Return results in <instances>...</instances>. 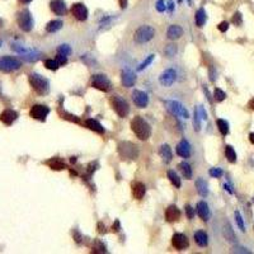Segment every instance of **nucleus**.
Instances as JSON below:
<instances>
[{"label":"nucleus","instance_id":"obj_1","mask_svg":"<svg viewBox=\"0 0 254 254\" xmlns=\"http://www.w3.org/2000/svg\"><path fill=\"white\" fill-rule=\"evenodd\" d=\"M131 128H132L133 133L136 135V137L142 140V141L148 140L151 136L150 125L148 123V121H145V119L142 117H140V116H136L131 121Z\"/></svg>","mask_w":254,"mask_h":254},{"label":"nucleus","instance_id":"obj_2","mask_svg":"<svg viewBox=\"0 0 254 254\" xmlns=\"http://www.w3.org/2000/svg\"><path fill=\"white\" fill-rule=\"evenodd\" d=\"M29 84L33 88V90L39 96H46L50 91V83L46 78H43L42 75H39L37 73H32L28 76Z\"/></svg>","mask_w":254,"mask_h":254},{"label":"nucleus","instance_id":"obj_3","mask_svg":"<svg viewBox=\"0 0 254 254\" xmlns=\"http://www.w3.org/2000/svg\"><path fill=\"white\" fill-rule=\"evenodd\" d=\"M118 154L121 155L122 159H128V160H135L139 155L137 146L128 141H122L118 144Z\"/></svg>","mask_w":254,"mask_h":254},{"label":"nucleus","instance_id":"obj_4","mask_svg":"<svg viewBox=\"0 0 254 254\" xmlns=\"http://www.w3.org/2000/svg\"><path fill=\"white\" fill-rule=\"evenodd\" d=\"M111 104L113 107L114 112L121 118H125V117L128 116V113H130V105H128L127 100L123 99L121 96H113L111 98Z\"/></svg>","mask_w":254,"mask_h":254},{"label":"nucleus","instance_id":"obj_5","mask_svg":"<svg viewBox=\"0 0 254 254\" xmlns=\"http://www.w3.org/2000/svg\"><path fill=\"white\" fill-rule=\"evenodd\" d=\"M155 34V29L150 25H141L133 34V41L136 43H145L153 39Z\"/></svg>","mask_w":254,"mask_h":254},{"label":"nucleus","instance_id":"obj_6","mask_svg":"<svg viewBox=\"0 0 254 254\" xmlns=\"http://www.w3.org/2000/svg\"><path fill=\"white\" fill-rule=\"evenodd\" d=\"M22 62L16 59V57H10V56H3L0 57V70L4 73H11L20 69Z\"/></svg>","mask_w":254,"mask_h":254},{"label":"nucleus","instance_id":"obj_7","mask_svg":"<svg viewBox=\"0 0 254 254\" xmlns=\"http://www.w3.org/2000/svg\"><path fill=\"white\" fill-rule=\"evenodd\" d=\"M18 25L19 28L24 32H29L32 31L33 28V18H32V14L29 10H22L19 14H18Z\"/></svg>","mask_w":254,"mask_h":254},{"label":"nucleus","instance_id":"obj_8","mask_svg":"<svg viewBox=\"0 0 254 254\" xmlns=\"http://www.w3.org/2000/svg\"><path fill=\"white\" fill-rule=\"evenodd\" d=\"M91 87L98 89V90H102V91H109L112 89V84L109 82V79L107 78L105 75H103V74L93 75V78H91Z\"/></svg>","mask_w":254,"mask_h":254},{"label":"nucleus","instance_id":"obj_9","mask_svg":"<svg viewBox=\"0 0 254 254\" xmlns=\"http://www.w3.org/2000/svg\"><path fill=\"white\" fill-rule=\"evenodd\" d=\"M50 113V108L47 105L43 104H34L31 111H29V116L34 119H38V121H46V117Z\"/></svg>","mask_w":254,"mask_h":254},{"label":"nucleus","instance_id":"obj_10","mask_svg":"<svg viewBox=\"0 0 254 254\" xmlns=\"http://www.w3.org/2000/svg\"><path fill=\"white\" fill-rule=\"evenodd\" d=\"M167 105H168V109L174 114V116H180V117H183V118H189V113H188V111H187L184 107L180 104V103H178V102H176V100H168L167 102Z\"/></svg>","mask_w":254,"mask_h":254},{"label":"nucleus","instance_id":"obj_11","mask_svg":"<svg viewBox=\"0 0 254 254\" xmlns=\"http://www.w3.org/2000/svg\"><path fill=\"white\" fill-rule=\"evenodd\" d=\"M71 13L75 17V19H78L79 22H84L88 19V9L84 4L82 3H75L71 7Z\"/></svg>","mask_w":254,"mask_h":254},{"label":"nucleus","instance_id":"obj_12","mask_svg":"<svg viewBox=\"0 0 254 254\" xmlns=\"http://www.w3.org/2000/svg\"><path fill=\"white\" fill-rule=\"evenodd\" d=\"M172 244L177 250H183L185 248H188L189 245V240L184 234H180V233H176L172 238Z\"/></svg>","mask_w":254,"mask_h":254},{"label":"nucleus","instance_id":"obj_13","mask_svg":"<svg viewBox=\"0 0 254 254\" xmlns=\"http://www.w3.org/2000/svg\"><path fill=\"white\" fill-rule=\"evenodd\" d=\"M176 78H177L176 70L167 69L165 71H163L162 75L159 76V82H160V84L164 85V87H170L173 83L176 82Z\"/></svg>","mask_w":254,"mask_h":254},{"label":"nucleus","instance_id":"obj_14","mask_svg":"<svg viewBox=\"0 0 254 254\" xmlns=\"http://www.w3.org/2000/svg\"><path fill=\"white\" fill-rule=\"evenodd\" d=\"M132 99L135 102V104L139 107V108H145L149 103V97L145 91L141 90H135L132 93Z\"/></svg>","mask_w":254,"mask_h":254},{"label":"nucleus","instance_id":"obj_15","mask_svg":"<svg viewBox=\"0 0 254 254\" xmlns=\"http://www.w3.org/2000/svg\"><path fill=\"white\" fill-rule=\"evenodd\" d=\"M17 118H18V113L13 109H5L0 113V121L7 126L13 125V122H14Z\"/></svg>","mask_w":254,"mask_h":254},{"label":"nucleus","instance_id":"obj_16","mask_svg":"<svg viewBox=\"0 0 254 254\" xmlns=\"http://www.w3.org/2000/svg\"><path fill=\"white\" fill-rule=\"evenodd\" d=\"M180 219V211L177 206H169L165 210V220L168 222H174Z\"/></svg>","mask_w":254,"mask_h":254},{"label":"nucleus","instance_id":"obj_17","mask_svg":"<svg viewBox=\"0 0 254 254\" xmlns=\"http://www.w3.org/2000/svg\"><path fill=\"white\" fill-rule=\"evenodd\" d=\"M50 8L56 16H64L66 13V4L64 0H51Z\"/></svg>","mask_w":254,"mask_h":254},{"label":"nucleus","instance_id":"obj_18","mask_svg":"<svg viewBox=\"0 0 254 254\" xmlns=\"http://www.w3.org/2000/svg\"><path fill=\"white\" fill-rule=\"evenodd\" d=\"M196 210H197L198 216L201 217L203 221H207L210 219V208H208V205L205 201H199L197 203V206H196Z\"/></svg>","mask_w":254,"mask_h":254},{"label":"nucleus","instance_id":"obj_19","mask_svg":"<svg viewBox=\"0 0 254 254\" xmlns=\"http://www.w3.org/2000/svg\"><path fill=\"white\" fill-rule=\"evenodd\" d=\"M177 154L182 158H189L191 155V145L187 140H182L177 145Z\"/></svg>","mask_w":254,"mask_h":254},{"label":"nucleus","instance_id":"obj_20","mask_svg":"<svg viewBox=\"0 0 254 254\" xmlns=\"http://www.w3.org/2000/svg\"><path fill=\"white\" fill-rule=\"evenodd\" d=\"M146 193V187L141 182H135L132 183V194L136 199H142V197Z\"/></svg>","mask_w":254,"mask_h":254},{"label":"nucleus","instance_id":"obj_21","mask_svg":"<svg viewBox=\"0 0 254 254\" xmlns=\"http://www.w3.org/2000/svg\"><path fill=\"white\" fill-rule=\"evenodd\" d=\"M135 82H136V76L132 71H130V70H123L122 71V84H123V87L131 88V87H133Z\"/></svg>","mask_w":254,"mask_h":254},{"label":"nucleus","instance_id":"obj_22","mask_svg":"<svg viewBox=\"0 0 254 254\" xmlns=\"http://www.w3.org/2000/svg\"><path fill=\"white\" fill-rule=\"evenodd\" d=\"M167 36L169 39H178L183 36V29L182 27H179L178 24H172L169 28H168V32H167Z\"/></svg>","mask_w":254,"mask_h":254},{"label":"nucleus","instance_id":"obj_23","mask_svg":"<svg viewBox=\"0 0 254 254\" xmlns=\"http://www.w3.org/2000/svg\"><path fill=\"white\" fill-rule=\"evenodd\" d=\"M46 164H47L51 169H53V170H62V169L66 168L65 163L62 162L60 158H52V159H50V160H47Z\"/></svg>","mask_w":254,"mask_h":254},{"label":"nucleus","instance_id":"obj_24","mask_svg":"<svg viewBox=\"0 0 254 254\" xmlns=\"http://www.w3.org/2000/svg\"><path fill=\"white\" fill-rule=\"evenodd\" d=\"M194 242L197 243V245L199 247H206L208 244V236L205 231L199 230V231H196L194 233Z\"/></svg>","mask_w":254,"mask_h":254},{"label":"nucleus","instance_id":"obj_25","mask_svg":"<svg viewBox=\"0 0 254 254\" xmlns=\"http://www.w3.org/2000/svg\"><path fill=\"white\" fill-rule=\"evenodd\" d=\"M85 125H87V127H88L89 130L94 131V132H97V133H103V132H104L103 126H102V125H100L98 121H96V119H93V118L87 119Z\"/></svg>","mask_w":254,"mask_h":254},{"label":"nucleus","instance_id":"obj_26","mask_svg":"<svg viewBox=\"0 0 254 254\" xmlns=\"http://www.w3.org/2000/svg\"><path fill=\"white\" fill-rule=\"evenodd\" d=\"M196 188H197V192L202 197H206L208 194V185L202 178H198L196 180Z\"/></svg>","mask_w":254,"mask_h":254},{"label":"nucleus","instance_id":"obj_27","mask_svg":"<svg viewBox=\"0 0 254 254\" xmlns=\"http://www.w3.org/2000/svg\"><path fill=\"white\" fill-rule=\"evenodd\" d=\"M160 156L163 158V160L165 163H170L172 162L173 154H172V150L169 148V145H167V144L162 145V148H160Z\"/></svg>","mask_w":254,"mask_h":254},{"label":"nucleus","instance_id":"obj_28","mask_svg":"<svg viewBox=\"0 0 254 254\" xmlns=\"http://www.w3.org/2000/svg\"><path fill=\"white\" fill-rule=\"evenodd\" d=\"M206 18H207V16H206L205 9L203 8L198 9L196 11V16H194V22H196L197 27H202L205 24V22H206Z\"/></svg>","mask_w":254,"mask_h":254},{"label":"nucleus","instance_id":"obj_29","mask_svg":"<svg viewBox=\"0 0 254 254\" xmlns=\"http://www.w3.org/2000/svg\"><path fill=\"white\" fill-rule=\"evenodd\" d=\"M61 27H62V22L56 19V20H51L47 25H46V31L48 33H53V32H57L59 29H61Z\"/></svg>","mask_w":254,"mask_h":254},{"label":"nucleus","instance_id":"obj_30","mask_svg":"<svg viewBox=\"0 0 254 254\" xmlns=\"http://www.w3.org/2000/svg\"><path fill=\"white\" fill-rule=\"evenodd\" d=\"M179 169L182 172V174L184 176L185 179H191L192 178V169H191V165L188 163H185V162H182L179 164Z\"/></svg>","mask_w":254,"mask_h":254},{"label":"nucleus","instance_id":"obj_31","mask_svg":"<svg viewBox=\"0 0 254 254\" xmlns=\"http://www.w3.org/2000/svg\"><path fill=\"white\" fill-rule=\"evenodd\" d=\"M168 178H169V180L172 182V184L174 185L176 188H180V185H182L180 178L177 176V173L174 170H168Z\"/></svg>","mask_w":254,"mask_h":254},{"label":"nucleus","instance_id":"obj_32","mask_svg":"<svg viewBox=\"0 0 254 254\" xmlns=\"http://www.w3.org/2000/svg\"><path fill=\"white\" fill-rule=\"evenodd\" d=\"M225 156H226V159H228L230 163H235L236 162V153H235L233 146L226 145V148H225Z\"/></svg>","mask_w":254,"mask_h":254},{"label":"nucleus","instance_id":"obj_33","mask_svg":"<svg viewBox=\"0 0 254 254\" xmlns=\"http://www.w3.org/2000/svg\"><path fill=\"white\" fill-rule=\"evenodd\" d=\"M91 252L102 254V253H105L107 249H105V245L100 242V240H96V242L93 243V245H91Z\"/></svg>","mask_w":254,"mask_h":254},{"label":"nucleus","instance_id":"obj_34","mask_svg":"<svg viewBox=\"0 0 254 254\" xmlns=\"http://www.w3.org/2000/svg\"><path fill=\"white\" fill-rule=\"evenodd\" d=\"M39 57V53L37 52V51H33V50H31V51H28L27 53H23L22 55V59L23 60H25V61H36L37 59Z\"/></svg>","mask_w":254,"mask_h":254},{"label":"nucleus","instance_id":"obj_35","mask_svg":"<svg viewBox=\"0 0 254 254\" xmlns=\"http://www.w3.org/2000/svg\"><path fill=\"white\" fill-rule=\"evenodd\" d=\"M216 123H217V127H219V130H220V132L222 133L224 136H226L229 133V123L225 121V119H217L216 121Z\"/></svg>","mask_w":254,"mask_h":254},{"label":"nucleus","instance_id":"obj_36","mask_svg":"<svg viewBox=\"0 0 254 254\" xmlns=\"http://www.w3.org/2000/svg\"><path fill=\"white\" fill-rule=\"evenodd\" d=\"M45 66H46V69H48V70H52V71H56L59 68H60V64L57 62V60L55 59H47L46 61H45Z\"/></svg>","mask_w":254,"mask_h":254},{"label":"nucleus","instance_id":"obj_37","mask_svg":"<svg viewBox=\"0 0 254 254\" xmlns=\"http://www.w3.org/2000/svg\"><path fill=\"white\" fill-rule=\"evenodd\" d=\"M224 233H225V238L229 240V242H235V235L233 233V229H231V226L226 222L225 225V228H224Z\"/></svg>","mask_w":254,"mask_h":254},{"label":"nucleus","instance_id":"obj_38","mask_svg":"<svg viewBox=\"0 0 254 254\" xmlns=\"http://www.w3.org/2000/svg\"><path fill=\"white\" fill-rule=\"evenodd\" d=\"M154 57H155V55H149L148 57H146V60H144L140 65H139V68H137V71H142L145 68H148V66L153 62V60H154Z\"/></svg>","mask_w":254,"mask_h":254},{"label":"nucleus","instance_id":"obj_39","mask_svg":"<svg viewBox=\"0 0 254 254\" xmlns=\"http://www.w3.org/2000/svg\"><path fill=\"white\" fill-rule=\"evenodd\" d=\"M164 52H165V55H167L168 57L176 56V53H177V46H176V45H173V43H170V45H168V46L165 47Z\"/></svg>","mask_w":254,"mask_h":254},{"label":"nucleus","instance_id":"obj_40","mask_svg":"<svg viewBox=\"0 0 254 254\" xmlns=\"http://www.w3.org/2000/svg\"><path fill=\"white\" fill-rule=\"evenodd\" d=\"M213 97H215L216 102H222V100L226 98V94H225V91H224V90L216 88L215 91H213Z\"/></svg>","mask_w":254,"mask_h":254},{"label":"nucleus","instance_id":"obj_41","mask_svg":"<svg viewBox=\"0 0 254 254\" xmlns=\"http://www.w3.org/2000/svg\"><path fill=\"white\" fill-rule=\"evenodd\" d=\"M70 52H71V48L69 45H61L59 48H57V53H62V55H70Z\"/></svg>","mask_w":254,"mask_h":254},{"label":"nucleus","instance_id":"obj_42","mask_svg":"<svg viewBox=\"0 0 254 254\" xmlns=\"http://www.w3.org/2000/svg\"><path fill=\"white\" fill-rule=\"evenodd\" d=\"M199 121H201V117H199L198 111H197V108H196V111H194V121H193V125H194V130H196V131H199V128H201V123H199Z\"/></svg>","mask_w":254,"mask_h":254},{"label":"nucleus","instance_id":"obj_43","mask_svg":"<svg viewBox=\"0 0 254 254\" xmlns=\"http://www.w3.org/2000/svg\"><path fill=\"white\" fill-rule=\"evenodd\" d=\"M222 174H224L222 170L219 169V168H212V169H210V176L213 177V178H220Z\"/></svg>","mask_w":254,"mask_h":254},{"label":"nucleus","instance_id":"obj_44","mask_svg":"<svg viewBox=\"0 0 254 254\" xmlns=\"http://www.w3.org/2000/svg\"><path fill=\"white\" fill-rule=\"evenodd\" d=\"M235 220H236V224H238V226L240 228V230L242 231H244L245 229H244V222H243V219H242V216H240V213L236 211L235 212Z\"/></svg>","mask_w":254,"mask_h":254},{"label":"nucleus","instance_id":"obj_45","mask_svg":"<svg viewBox=\"0 0 254 254\" xmlns=\"http://www.w3.org/2000/svg\"><path fill=\"white\" fill-rule=\"evenodd\" d=\"M56 60L57 62L61 65H65L66 62H68V57H66V55H62V53H57V56H56Z\"/></svg>","mask_w":254,"mask_h":254},{"label":"nucleus","instance_id":"obj_46","mask_svg":"<svg viewBox=\"0 0 254 254\" xmlns=\"http://www.w3.org/2000/svg\"><path fill=\"white\" fill-rule=\"evenodd\" d=\"M233 23L235 25H240L242 24V14L240 13H235V14L233 16Z\"/></svg>","mask_w":254,"mask_h":254},{"label":"nucleus","instance_id":"obj_47","mask_svg":"<svg viewBox=\"0 0 254 254\" xmlns=\"http://www.w3.org/2000/svg\"><path fill=\"white\" fill-rule=\"evenodd\" d=\"M217 28H219L220 32H226V31L229 29V23H228V22H221V23L217 25Z\"/></svg>","mask_w":254,"mask_h":254},{"label":"nucleus","instance_id":"obj_48","mask_svg":"<svg viewBox=\"0 0 254 254\" xmlns=\"http://www.w3.org/2000/svg\"><path fill=\"white\" fill-rule=\"evenodd\" d=\"M197 111H198L199 117H201L202 119H206V118H207V113H206V111L203 109L202 105H198V107H197Z\"/></svg>","mask_w":254,"mask_h":254},{"label":"nucleus","instance_id":"obj_49","mask_svg":"<svg viewBox=\"0 0 254 254\" xmlns=\"http://www.w3.org/2000/svg\"><path fill=\"white\" fill-rule=\"evenodd\" d=\"M156 9H158V11H160V13H163V11L165 10L164 0H158V3H156Z\"/></svg>","mask_w":254,"mask_h":254},{"label":"nucleus","instance_id":"obj_50","mask_svg":"<svg viewBox=\"0 0 254 254\" xmlns=\"http://www.w3.org/2000/svg\"><path fill=\"white\" fill-rule=\"evenodd\" d=\"M185 213H187V216H188V219H193V216H194V210H193L191 206H185Z\"/></svg>","mask_w":254,"mask_h":254},{"label":"nucleus","instance_id":"obj_51","mask_svg":"<svg viewBox=\"0 0 254 254\" xmlns=\"http://www.w3.org/2000/svg\"><path fill=\"white\" fill-rule=\"evenodd\" d=\"M119 229H121V224H119V221H118V220H116V221H114V224L112 225V230H113L114 233H118V231H119Z\"/></svg>","mask_w":254,"mask_h":254},{"label":"nucleus","instance_id":"obj_52","mask_svg":"<svg viewBox=\"0 0 254 254\" xmlns=\"http://www.w3.org/2000/svg\"><path fill=\"white\" fill-rule=\"evenodd\" d=\"M98 231L100 233V234H105V226L103 225V222H98Z\"/></svg>","mask_w":254,"mask_h":254},{"label":"nucleus","instance_id":"obj_53","mask_svg":"<svg viewBox=\"0 0 254 254\" xmlns=\"http://www.w3.org/2000/svg\"><path fill=\"white\" fill-rule=\"evenodd\" d=\"M73 234H74V239L76 240L78 243H80V239H82V235L79 234V231H78V230H74V233H73Z\"/></svg>","mask_w":254,"mask_h":254},{"label":"nucleus","instance_id":"obj_54","mask_svg":"<svg viewBox=\"0 0 254 254\" xmlns=\"http://www.w3.org/2000/svg\"><path fill=\"white\" fill-rule=\"evenodd\" d=\"M118 2H119V7H121V9L127 8V0H118Z\"/></svg>","mask_w":254,"mask_h":254},{"label":"nucleus","instance_id":"obj_55","mask_svg":"<svg viewBox=\"0 0 254 254\" xmlns=\"http://www.w3.org/2000/svg\"><path fill=\"white\" fill-rule=\"evenodd\" d=\"M168 9H169V11H173V2L172 0H168Z\"/></svg>","mask_w":254,"mask_h":254},{"label":"nucleus","instance_id":"obj_56","mask_svg":"<svg viewBox=\"0 0 254 254\" xmlns=\"http://www.w3.org/2000/svg\"><path fill=\"white\" fill-rule=\"evenodd\" d=\"M224 187H225V189H228V192H229V193H233V191H231V188H230V187H229L228 184H224Z\"/></svg>","mask_w":254,"mask_h":254},{"label":"nucleus","instance_id":"obj_57","mask_svg":"<svg viewBox=\"0 0 254 254\" xmlns=\"http://www.w3.org/2000/svg\"><path fill=\"white\" fill-rule=\"evenodd\" d=\"M249 140H250L252 144H254V133H250L249 135Z\"/></svg>","mask_w":254,"mask_h":254},{"label":"nucleus","instance_id":"obj_58","mask_svg":"<svg viewBox=\"0 0 254 254\" xmlns=\"http://www.w3.org/2000/svg\"><path fill=\"white\" fill-rule=\"evenodd\" d=\"M19 2H20L22 4H29V3L32 2V0H19Z\"/></svg>","mask_w":254,"mask_h":254},{"label":"nucleus","instance_id":"obj_59","mask_svg":"<svg viewBox=\"0 0 254 254\" xmlns=\"http://www.w3.org/2000/svg\"><path fill=\"white\" fill-rule=\"evenodd\" d=\"M249 107H250L252 109H254V99H252V100L249 102Z\"/></svg>","mask_w":254,"mask_h":254},{"label":"nucleus","instance_id":"obj_60","mask_svg":"<svg viewBox=\"0 0 254 254\" xmlns=\"http://www.w3.org/2000/svg\"><path fill=\"white\" fill-rule=\"evenodd\" d=\"M2 27H3V20L0 19V28H2Z\"/></svg>","mask_w":254,"mask_h":254},{"label":"nucleus","instance_id":"obj_61","mask_svg":"<svg viewBox=\"0 0 254 254\" xmlns=\"http://www.w3.org/2000/svg\"><path fill=\"white\" fill-rule=\"evenodd\" d=\"M183 2V0H178V3H182Z\"/></svg>","mask_w":254,"mask_h":254},{"label":"nucleus","instance_id":"obj_62","mask_svg":"<svg viewBox=\"0 0 254 254\" xmlns=\"http://www.w3.org/2000/svg\"><path fill=\"white\" fill-rule=\"evenodd\" d=\"M188 3H189V4H191V3H192V0H188Z\"/></svg>","mask_w":254,"mask_h":254},{"label":"nucleus","instance_id":"obj_63","mask_svg":"<svg viewBox=\"0 0 254 254\" xmlns=\"http://www.w3.org/2000/svg\"><path fill=\"white\" fill-rule=\"evenodd\" d=\"M0 45H2V42H0Z\"/></svg>","mask_w":254,"mask_h":254}]
</instances>
